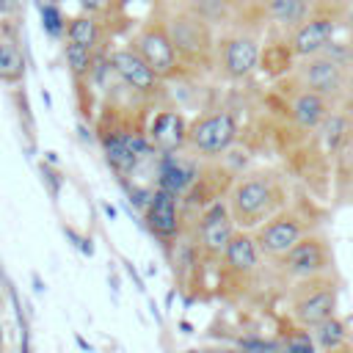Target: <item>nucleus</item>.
Returning <instances> with one entry per match:
<instances>
[{
    "mask_svg": "<svg viewBox=\"0 0 353 353\" xmlns=\"http://www.w3.org/2000/svg\"><path fill=\"white\" fill-rule=\"evenodd\" d=\"M226 204H229V212L234 218V226L254 232L268 218H273L279 210H284L290 204V199H287V185L279 174L245 171V174H237L232 179L229 193H226Z\"/></svg>",
    "mask_w": 353,
    "mask_h": 353,
    "instance_id": "obj_1",
    "label": "nucleus"
},
{
    "mask_svg": "<svg viewBox=\"0 0 353 353\" xmlns=\"http://www.w3.org/2000/svg\"><path fill=\"white\" fill-rule=\"evenodd\" d=\"M163 19H165V28L171 33V41L176 47V55H179L185 72L215 69L218 30L212 22H207L190 3H179V6L165 8Z\"/></svg>",
    "mask_w": 353,
    "mask_h": 353,
    "instance_id": "obj_2",
    "label": "nucleus"
},
{
    "mask_svg": "<svg viewBox=\"0 0 353 353\" xmlns=\"http://www.w3.org/2000/svg\"><path fill=\"white\" fill-rule=\"evenodd\" d=\"M350 69H353V61L345 58L342 52H336V47L331 44L325 52L298 58L287 77H290L292 85L317 91V94H323V97H328L331 102L339 105V99L345 94V85H347V77H350Z\"/></svg>",
    "mask_w": 353,
    "mask_h": 353,
    "instance_id": "obj_3",
    "label": "nucleus"
},
{
    "mask_svg": "<svg viewBox=\"0 0 353 353\" xmlns=\"http://www.w3.org/2000/svg\"><path fill=\"white\" fill-rule=\"evenodd\" d=\"M262 36L259 30L232 25L215 39V72L229 83H243L259 72Z\"/></svg>",
    "mask_w": 353,
    "mask_h": 353,
    "instance_id": "obj_4",
    "label": "nucleus"
},
{
    "mask_svg": "<svg viewBox=\"0 0 353 353\" xmlns=\"http://www.w3.org/2000/svg\"><path fill=\"white\" fill-rule=\"evenodd\" d=\"M336 298H339V284H336L334 273L292 281L290 292H287L290 317L295 325L312 331L317 323L336 314Z\"/></svg>",
    "mask_w": 353,
    "mask_h": 353,
    "instance_id": "obj_5",
    "label": "nucleus"
},
{
    "mask_svg": "<svg viewBox=\"0 0 353 353\" xmlns=\"http://www.w3.org/2000/svg\"><path fill=\"white\" fill-rule=\"evenodd\" d=\"M273 270L279 279L284 281H303V279H314V276H325L334 273V251L331 243L323 232H309L303 234L290 251H284L281 256L273 259Z\"/></svg>",
    "mask_w": 353,
    "mask_h": 353,
    "instance_id": "obj_6",
    "label": "nucleus"
},
{
    "mask_svg": "<svg viewBox=\"0 0 353 353\" xmlns=\"http://www.w3.org/2000/svg\"><path fill=\"white\" fill-rule=\"evenodd\" d=\"M240 138V124L232 110L212 108L196 116L188 127V152L201 160H221L226 152L234 149Z\"/></svg>",
    "mask_w": 353,
    "mask_h": 353,
    "instance_id": "obj_7",
    "label": "nucleus"
},
{
    "mask_svg": "<svg viewBox=\"0 0 353 353\" xmlns=\"http://www.w3.org/2000/svg\"><path fill=\"white\" fill-rule=\"evenodd\" d=\"M185 232L193 237L199 254L204 262H221L229 240L234 237L237 226H234V218L229 212V204H226V196L223 199H215L212 204H207L204 210L196 212L193 221H185Z\"/></svg>",
    "mask_w": 353,
    "mask_h": 353,
    "instance_id": "obj_8",
    "label": "nucleus"
},
{
    "mask_svg": "<svg viewBox=\"0 0 353 353\" xmlns=\"http://www.w3.org/2000/svg\"><path fill=\"white\" fill-rule=\"evenodd\" d=\"M130 44L138 50V55H141L165 83L185 74L182 61H179V55H176V47H174V41H171V33H168V28H165L163 11L146 17V19L135 28Z\"/></svg>",
    "mask_w": 353,
    "mask_h": 353,
    "instance_id": "obj_9",
    "label": "nucleus"
},
{
    "mask_svg": "<svg viewBox=\"0 0 353 353\" xmlns=\"http://www.w3.org/2000/svg\"><path fill=\"white\" fill-rule=\"evenodd\" d=\"M309 232H312V215L303 207L287 204L284 210H279L273 218H268L262 226L254 229V240H256L262 256L268 262H273L276 256L290 251Z\"/></svg>",
    "mask_w": 353,
    "mask_h": 353,
    "instance_id": "obj_10",
    "label": "nucleus"
},
{
    "mask_svg": "<svg viewBox=\"0 0 353 353\" xmlns=\"http://www.w3.org/2000/svg\"><path fill=\"white\" fill-rule=\"evenodd\" d=\"M342 6H312L309 17L287 33L290 39V47L295 52V58H309V55H317V52H325L339 30H342Z\"/></svg>",
    "mask_w": 353,
    "mask_h": 353,
    "instance_id": "obj_11",
    "label": "nucleus"
},
{
    "mask_svg": "<svg viewBox=\"0 0 353 353\" xmlns=\"http://www.w3.org/2000/svg\"><path fill=\"white\" fill-rule=\"evenodd\" d=\"M110 58V66L113 72L119 74V80L124 83V88L138 97V99H154L160 91H163V77L138 55V50L132 44H124V47H113L108 52Z\"/></svg>",
    "mask_w": 353,
    "mask_h": 353,
    "instance_id": "obj_12",
    "label": "nucleus"
},
{
    "mask_svg": "<svg viewBox=\"0 0 353 353\" xmlns=\"http://www.w3.org/2000/svg\"><path fill=\"white\" fill-rule=\"evenodd\" d=\"M262 265H265V256L254 240V232L237 229L218 262V276H221V281L251 284L262 273Z\"/></svg>",
    "mask_w": 353,
    "mask_h": 353,
    "instance_id": "obj_13",
    "label": "nucleus"
},
{
    "mask_svg": "<svg viewBox=\"0 0 353 353\" xmlns=\"http://www.w3.org/2000/svg\"><path fill=\"white\" fill-rule=\"evenodd\" d=\"M143 223L149 234L165 248L171 245L182 229H185V215H182V199L174 196L165 188H152V196L143 207Z\"/></svg>",
    "mask_w": 353,
    "mask_h": 353,
    "instance_id": "obj_14",
    "label": "nucleus"
},
{
    "mask_svg": "<svg viewBox=\"0 0 353 353\" xmlns=\"http://www.w3.org/2000/svg\"><path fill=\"white\" fill-rule=\"evenodd\" d=\"M201 165L204 160L196 157L193 152L182 149V152H168V154H157V168H154V176H157V185L154 188H165L171 190L174 196H185L193 182L199 179L201 174Z\"/></svg>",
    "mask_w": 353,
    "mask_h": 353,
    "instance_id": "obj_15",
    "label": "nucleus"
},
{
    "mask_svg": "<svg viewBox=\"0 0 353 353\" xmlns=\"http://www.w3.org/2000/svg\"><path fill=\"white\" fill-rule=\"evenodd\" d=\"M188 127H190V121L179 110L160 108L146 124V138L157 154L182 152V149H188Z\"/></svg>",
    "mask_w": 353,
    "mask_h": 353,
    "instance_id": "obj_16",
    "label": "nucleus"
},
{
    "mask_svg": "<svg viewBox=\"0 0 353 353\" xmlns=\"http://www.w3.org/2000/svg\"><path fill=\"white\" fill-rule=\"evenodd\" d=\"M334 108H336V102H331L328 97H323V94H317V91L298 88V85L290 88L287 113H290L292 124H295L301 132H317L320 124L328 119V113H331Z\"/></svg>",
    "mask_w": 353,
    "mask_h": 353,
    "instance_id": "obj_17",
    "label": "nucleus"
},
{
    "mask_svg": "<svg viewBox=\"0 0 353 353\" xmlns=\"http://www.w3.org/2000/svg\"><path fill=\"white\" fill-rule=\"evenodd\" d=\"M312 0H256V8L262 14V19L279 30V33H290L295 30L312 11Z\"/></svg>",
    "mask_w": 353,
    "mask_h": 353,
    "instance_id": "obj_18",
    "label": "nucleus"
},
{
    "mask_svg": "<svg viewBox=\"0 0 353 353\" xmlns=\"http://www.w3.org/2000/svg\"><path fill=\"white\" fill-rule=\"evenodd\" d=\"M295 52L290 47V39L284 33H279L276 39L265 41L262 44V52H259V72H265L268 77H287L295 66Z\"/></svg>",
    "mask_w": 353,
    "mask_h": 353,
    "instance_id": "obj_19",
    "label": "nucleus"
},
{
    "mask_svg": "<svg viewBox=\"0 0 353 353\" xmlns=\"http://www.w3.org/2000/svg\"><path fill=\"white\" fill-rule=\"evenodd\" d=\"M25 72H28V63H25L22 47L8 30H0V80L6 85H19L25 80Z\"/></svg>",
    "mask_w": 353,
    "mask_h": 353,
    "instance_id": "obj_20",
    "label": "nucleus"
},
{
    "mask_svg": "<svg viewBox=\"0 0 353 353\" xmlns=\"http://www.w3.org/2000/svg\"><path fill=\"white\" fill-rule=\"evenodd\" d=\"M66 41H74V44H83L88 50H97L99 41H102V22L97 19V14H74L66 19Z\"/></svg>",
    "mask_w": 353,
    "mask_h": 353,
    "instance_id": "obj_21",
    "label": "nucleus"
},
{
    "mask_svg": "<svg viewBox=\"0 0 353 353\" xmlns=\"http://www.w3.org/2000/svg\"><path fill=\"white\" fill-rule=\"evenodd\" d=\"M312 336H314L320 353H336V350L347 347V342H350L347 323H345L339 314H331L328 320L317 323V325L312 328Z\"/></svg>",
    "mask_w": 353,
    "mask_h": 353,
    "instance_id": "obj_22",
    "label": "nucleus"
},
{
    "mask_svg": "<svg viewBox=\"0 0 353 353\" xmlns=\"http://www.w3.org/2000/svg\"><path fill=\"white\" fill-rule=\"evenodd\" d=\"M94 58H97V50H88V47L74 44V41H63V61H66L74 83H88L91 80Z\"/></svg>",
    "mask_w": 353,
    "mask_h": 353,
    "instance_id": "obj_23",
    "label": "nucleus"
},
{
    "mask_svg": "<svg viewBox=\"0 0 353 353\" xmlns=\"http://www.w3.org/2000/svg\"><path fill=\"white\" fill-rule=\"evenodd\" d=\"M273 353H320V347H317V342H314V336H312L309 328H301V325L292 323L281 334V339L276 342V350Z\"/></svg>",
    "mask_w": 353,
    "mask_h": 353,
    "instance_id": "obj_24",
    "label": "nucleus"
},
{
    "mask_svg": "<svg viewBox=\"0 0 353 353\" xmlns=\"http://www.w3.org/2000/svg\"><path fill=\"white\" fill-rule=\"evenodd\" d=\"M41 28L50 39H63L66 36V17L58 8V3H41Z\"/></svg>",
    "mask_w": 353,
    "mask_h": 353,
    "instance_id": "obj_25",
    "label": "nucleus"
},
{
    "mask_svg": "<svg viewBox=\"0 0 353 353\" xmlns=\"http://www.w3.org/2000/svg\"><path fill=\"white\" fill-rule=\"evenodd\" d=\"M339 110L353 121V69H350V77H347L345 94H342V99H339Z\"/></svg>",
    "mask_w": 353,
    "mask_h": 353,
    "instance_id": "obj_26",
    "label": "nucleus"
},
{
    "mask_svg": "<svg viewBox=\"0 0 353 353\" xmlns=\"http://www.w3.org/2000/svg\"><path fill=\"white\" fill-rule=\"evenodd\" d=\"M339 14H342V30H347V33L353 36V0H350V3H345Z\"/></svg>",
    "mask_w": 353,
    "mask_h": 353,
    "instance_id": "obj_27",
    "label": "nucleus"
},
{
    "mask_svg": "<svg viewBox=\"0 0 353 353\" xmlns=\"http://www.w3.org/2000/svg\"><path fill=\"white\" fill-rule=\"evenodd\" d=\"M190 353H245V350L237 345V347H201V350H190Z\"/></svg>",
    "mask_w": 353,
    "mask_h": 353,
    "instance_id": "obj_28",
    "label": "nucleus"
},
{
    "mask_svg": "<svg viewBox=\"0 0 353 353\" xmlns=\"http://www.w3.org/2000/svg\"><path fill=\"white\" fill-rule=\"evenodd\" d=\"M132 3H152V0H108V8H116V11H121V8L132 6Z\"/></svg>",
    "mask_w": 353,
    "mask_h": 353,
    "instance_id": "obj_29",
    "label": "nucleus"
},
{
    "mask_svg": "<svg viewBox=\"0 0 353 353\" xmlns=\"http://www.w3.org/2000/svg\"><path fill=\"white\" fill-rule=\"evenodd\" d=\"M312 3H314V0H312Z\"/></svg>",
    "mask_w": 353,
    "mask_h": 353,
    "instance_id": "obj_30",
    "label": "nucleus"
}]
</instances>
